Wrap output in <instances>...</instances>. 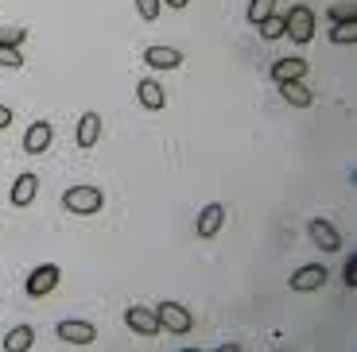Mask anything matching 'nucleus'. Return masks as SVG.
I'll list each match as a JSON object with an SVG mask.
<instances>
[{"label":"nucleus","instance_id":"11","mask_svg":"<svg viewBox=\"0 0 357 352\" xmlns=\"http://www.w3.org/2000/svg\"><path fill=\"white\" fill-rule=\"evenodd\" d=\"M136 101H140L144 109H152V113H160L163 105H167V93H163V86L155 78H144L140 86H136Z\"/></svg>","mask_w":357,"mask_h":352},{"label":"nucleus","instance_id":"9","mask_svg":"<svg viewBox=\"0 0 357 352\" xmlns=\"http://www.w3.org/2000/svg\"><path fill=\"white\" fill-rule=\"evenodd\" d=\"M144 62L152 66V70H178L183 66V54L175 47H148L144 51Z\"/></svg>","mask_w":357,"mask_h":352},{"label":"nucleus","instance_id":"4","mask_svg":"<svg viewBox=\"0 0 357 352\" xmlns=\"http://www.w3.org/2000/svg\"><path fill=\"white\" fill-rule=\"evenodd\" d=\"M125 326L132 333H144V337H160L163 326H160V314L155 310H144V306H128L125 310Z\"/></svg>","mask_w":357,"mask_h":352},{"label":"nucleus","instance_id":"25","mask_svg":"<svg viewBox=\"0 0 357 352\" xmlns=\"http://www.w3.org/2000/svg\"><path fill=\"white\" fill-rule=\"evenodd\" d=\"M342 279H346V287H357V255H349L342 264Z\"/></svg>","mask_w":357,"mask_h":352},{"label":"nucleus","instance_id":"19","mask_svg":"<svg viewBox=\"0 0 357 352\" xmlns=\"http://www.w3.org/2000/svg\"><path fill=\"white\" fill-rule=\"evenodd\" d=\"M257 27H260V35H264V39H284V16H276V12L264 16Z\"/></svg>","mask_w":357,"mask_h":352},{"label":"nucleus","instance_id":"10","mask_svg":"<svg viewBox=\"0 0 357 352\" xmlns=\"http://www.w3.org/2000/svg\"><path fill=\"white\" fill-rule=\"evenodd\" d=\"M36 194H39V178L31 175V170L12 182V205H16V209H27V205L36 202Z\"/></svg>","mask_w":357,"mask_h":352},{"label":"nucleus","instance_id":"7","mask_svg":"<svg viewBox=\"0 0 357 352\" xmlns=\"http://www.w3.org/2000/svg\"><path fill=\"white\" fill-rule=\"evenodd\" d=\"M222 225H225V205L222 202H210L206 205L202 213H198V237L202 240H210V237H218V232H222Z\"/></svg>","mask_w":357,"mask_h":352},{"label":"nucleus","instance_id":"23","mask_svg":"<svg viewBox=\"0 0 357 352\" xmlns=\"http://www.w3.org/2000/svg\"><path fill=\"white\" fill-rule=\"evenodd\" d=\"M0 66L20 70V66H24V54H20V47H0Z\"/></svg>","mask_w":357,"mask_h":352},{"label":"nucleus","instance_id":"20","mask_svg":"<svg viewBox=\"0 0 357 352\" xmlns=\"http://www.w3.org/2000/svg\"><path fill=\"white\" fill-rule=\"evenodd\" d=\"M272 12H276V0H249V24L252 27H257L264 16H272Z\"/></svg>","mask_w":357,"mask_h":352},{"label":"nucleus","instance_id":"22","mask_svg":"<svg viewBox=\"0 0 357 352\" xmlns=\"http://www.w3.org/2000/svg\"><path fill=\"white\" fill-rule=\"evenodd\" d=\"M27 31L24 27H0V47H24Z\"/></svg>","mask_w":357,"mask_h":352},{"label":"nucleus","instance_id":"14","mask_svg":"<svg viewBox=\"0 0 357 352\" xmlns=\"http://www.w3.org/2000/svg\"><path fill=\"white\" fill-rule=\"evenodd\" d=\"M98 140H101V116L98 113H82V120H78V147L89 151V147H98Z\"/></svg>","mask_w":357,"mask_h":352},{"label":"nucleus","instance_id":"24","mask_svg":"<svg viewBox=\"0 0 357 352\" xmlns=\"http://www.w3.org/2000/svg\"><path fill=\"white\" fill-rule=\"evenodd\" d=\"M136 12H140V19H148V24H152V19H160L163 4H160V0H136Z\"/></svg>","mask_w":357,"mask_h":352},{"label":"nucleus","instance_id":"27","mask_svg":"<svg viewBox=\"0 0 357 352\" xmlns=\"http://www.w3.org/2000/svg\"><path fill=\"white\" fill-rule=\"evenodd\" d=\"M160 4H167V8H187L190 0H160Z\"/></svg>","mask_w":357,"mask_h":352},{"label":"nucleus","instance_id":"2","mask_svg":"<svg viewBox=\"0 0 357 352\" xmlns=\"http://www.w3.org/2000/svg\"><path fill=\"white\" fill-rule=\"evenodd\" d=\"M155 314H160V326L167 329V333L187 337L190 329H195V314H190L183 302H160V306H155Z\"/></svg>","mask_w":357,"mask_h":352},{"label":"nucleus","instance_id":"1","mask_svg":"<svg viewBox=\"0 0 357 352\" xmlns=\"http://www.w3.org/2000/svg\"><path fill=\"white\" fill-rule=\"evenodd\" d=\"M101 205H105V194L98 186H70L63 194V209H70L74 217H93L101 213Z\"/></svg>","mask_w":357,"mask_h":352},{"label":"nucleus","instance_id":"16","mask_svg":"<svg viewBox=\"0 0 357 352\" xmlns=\"http://www.w3.org/2000/svg\"><path fill=\"white\" fill-rule=\"evenodd\" d=\"M36 344V329L31 326H16V329H8V337H4V349L8 352H27Z\"/></svg>","mask_w":357,"mask_h":352},{"label":"nucleus","instance_id":"6","mask_svg":"<svg viewBox=\"0 0 357 352\" xmlns=\"http://www.w3.org/2000/svg\"><path fill=\"white\" fill-rule=\"evenodd\" d=\"M59 341H66V344H78V349H86V344H93L98 341V329L89 326V321H59Z\"/></svg>","mask_w":357,"mask_h":352},{"label":"nucleus","instance_id":"17","mask_svg":"<svg viewBox=\"0 0 357 352\" xmlns=\"http://www.w3.org/2000/svg\"><path fill=\"white\" fill-rule=\"evenodd\" d=\"M280 89H284V101H287V105H295V109H307V105H311V89L303 86V78L284 81Z\"/></svg>","mask_w":357,"mask_h":352},{"label":"nucleus","instance_id":"5","mask_svg":"<svg viewBox=\"0 0 357 352\" xmlns=\"http://www.w3.org/2000/svg\"><path fill=\"white\" fill-rule=\"evenodd\" d=\"M59 279H63V271H59L54 264L36 267V271L27 275V294H31V298H47V294L59 287Z\"/></svg>","mask_w":357,"mask_h":352},{"label":"nucleus","instance_id":"18","mask_svg":"<svg viewBox=\"0 0 357 352\" xmlns=\"http://www.w3.org/2000/svg\"><path fill=\"white\" fill-rule=\"evenodd\" d=\"M331 39H334L338 47L357 43V19H342V24H334V27H331Z\"/></svg>","mask_w":357,"mask_h":352},{"label":"nucleus","instance_id":"12","mask_svg":"<svg viewBox=\"0 0 357 352\" xmlns=\"http://www.w3.org/2000/svg\"><path fill=\"white\" fill-rule=\"evenodd\" d=\"M322 282H326V267L322 264H307L291 275V291H319Z\"/></svg>","mask_w":357,"mask_h":352},{"label":"nucleus","instance_id":"15","mask_svg":"<svg viewBox=\"0 0 357 352\" xmlns=\"http://www.w3.org/2000/svg\"><path fill=\"white\" fill-rule=\"evenodd\" d=\"M307 74V62L303 58H280L276 66H272V78L284 86V81H295V78H303Z\"/></svg>","mask_w":357,"mask_h":352},{"label":"nucleus","instance_id":"21","mask_svg":"<svg viewBox=\"0 0 357 352\" xmlns=\"http://www.w3.org/2000/svg\"><path fill=\"white\" fill-rule=\"evenodd\" d=\"M326 16L334 19V24H342V19H357V4L354 0H342V4H331V12Z\"/></svg>","mask_w":357,"mask_h":352},{"label":"nucleus","instance_id":"8","mask_svg":"<svg viewBox=\"0 0 357 352\" xmlns=\"http://www.w3.org/2000/svg\"><path fill=\"white\" fill-rule=\"evenodd\" d=\"M51 140H54V128L47 120H36L31 128H27V136H24V151L27 155H43V151L51 147Z\"/></svg>","mask_w":357,"mask_h":352},{"label":"nucleus","instance_id":"13","mask_svg":"<svg viewBox=\"0 0 357 352\" xmlns=\"http://www.w3.org/2000/svg\"><path fill=\"white\" fill-rule=\"evenodd\" d=\"M311 240L322 248V252H338V248H342L338 229H334L331 221H322V217H314V221H311Z\"/></svg>","mask_w":357,"mask_h":352},{"label":"nucleus","instance_id":"26","mask_svg":"<svg viewBox=\"0 0 357 352\" xmlns=\"http://www.w3.org/2000/svg\"><path fill=\"white\" fill-rule=\"evenodd\" d=\"M8 124H12V109H8V105H0V132H4Z\"/></svg>","mask_w":357,"mask_h":352},{"label":"nucleus","instance_id":"3","mask_svg":"<svg viewBox=\"0 0 357 352\" xmlns=\"http://www.w3.org/2000/svg\"><path fill=\"white\" fill-rule=\"evenodd\" d=\"M284 35H291L295 43H311L314 39V12L307 4H295L284 16Z\"/></svg>","mask_w":357,"mask_h":352}]
</instances>
